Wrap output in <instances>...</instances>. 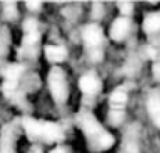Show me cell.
Instances as JSON below:
<instances>
[{"label": "cell", "instance_id": "cell-12", "mask_svg": "<svg viewBox=\"0 0 160 153\" xmlns=\"http://www.w3.org/2000/svg\"><path fill=\"white\" fill-rule=\"evenodd\" d=\"M144 30L147 33H154L160 30V12H154L145 17L144 20Z\"/></svg>", "mask_w": 160, "mask_h": 153}, {"label": "cell", "instance_id": "cell-4", "mask_svg": "<svg viewBox=\"0 0 160 153\" xmlns=\"http://www.w3.org/2000/svg\"><path fill=\"white\" fill-rule=\"evenodd\" d=\"M127 102V92L124 87H117L109 98V122L112 125H120L124 117V107Z\"/></svg>", "mask_w": 160, "mask_h": 153}, {"label": "cell", "instance_id": "cell-10", "mask_svg": "<svg viewBox=\"0 0 160 153\" xmlns=\"http://www.w3.org/2000/svg\"><path fill=\"white\" fill-rule=\"evenodd\" d=\"M45 57L51 63L63 62L66 57V50L62 45H47L45 47Z\"/></svg>", "mask_w": 160, "mask_h": 153}, {"label": "cell", "instance_id": "cell-3", "mask_svg": "<svg viewBox=\"0 0 160 153\" xmlns=\"http://www.w3.org/2000/svg\"><path fill=\"white\" fill-rule=\"evenodd\" d=\"M48 84L51 95L54 98L57 104H63L68 99V83H66V76L60 68H52L49 71L48 75Z\"/></svg>", "mask_w": 160, "mask_h": 153}, {"label": "cell", "instance_id": "cell-2", "mask_svg": "<svg viewBox=\"0 0 160 153\" xmlns=\"http://www.w3.org/2000/svg\"><path fill=\"white\" fill-rule=\"evenodd\" d=\"M22 126H24V131L27 132L28 138L33 140V141L43 140L47 143H58L63 140V131L57 123L38 122L35 119L24 117Z\"/></svg>", "mask_w": 160, "mask_h": 153}, {"label": "cell", "instance_id": "cell-17", "mask_svg": "<svg viewBox=\"0 0 160 153\" xmlns=\"http://www.w3.org/2000/svg\"><path fill=\"white\" fill-rule=\"evenodd\" d=\"M26 6L30 9V11H39L41 9V3H38V2H30V3H26Z\"/></svg>", "mask_w": 160, "mask_h": 153}, {"label": "cell", "instance_id": "cell-15", "mask_svg": "<svg viewBox=\"0 0 160 153\" xmlns=\"http://www.w3.org/2000/svg\"><path fill=\"white\" fill-rule=\"evenodd\" d=\"M118 8H120V12H121V14H126V15H129L133 9L132 3H129V2H126V3H118Z\"/></svg>", "mask_w": 160, "mask_h": 153}, {"label": "cell", "instance_id": "cell-18", "mask_svg": "<svg viewBox=\"0 0 160 153\" xmlns=\"http://www.w3.org/2000/svg\"><path fill=\"white\" fill-rule=\"evenodd\" d=\"M49 153H66V150H64L62 146H57L56 149H52V150H51Z\"/></svg>", "mask_w": 160, "mask_h": 153}, {"label": "cell", "instance_id": "cell-1", "mask_svg": "<svg viewBox=\"0 0 160 153\" xmlns=\"http://www.w3.org/2000/svg\"><path fill=\"white\" fill-rule=\"evenodd\" d=\"M77 123L88 140V146L94 150H106L114 144V137L99 125L96 117L88 111H81L77 116Z\"/></svg>", "mask_w": 160, "mask_h": 153}, {"label": "cell", "instance_id": "cell-16", "mask_svg": "<svg viewBox=\"0 0 160 153\" xmlns=\"http://www.w3.org/2000/svg\"><path fill=\"white\" fill-rule=\"evenodd\" d=\"M153 75H154V78H156L157 81H160V62L154 63V66H153Z\"/></svg>", "mask_w": 160, "mask_h": 153}, {"label": "cell", "instance_id": "cell-11", "mask_svg": "<svg viewBox=\"0 0 160 153\" xmlns=\"http://www.w3.org/2000/svg\"><path fill=\"white\" fill-rule=\"evenodd\" d=\"M24 72V66L22 65H18V63H14V65H9L3 75H5V83H9V84H17L18 80L21 78Z\"/></svg>", "mask_w": 160, "mask_h": 153}, {"label": "cell", "instance_id": "cell-8", "mask_svg": "<svg viewBox=\"0 0 160 153\" xmlns=\"http://www.w3.org/2000/svg\"><path fill=\"white\" fill-rule=\"evenodd\" d=\"M14 141V131L11 129V126H5L2 131V138H0V153H15Z\"/></svg>", "mask_w": 160, "mask_h": 153}, {"label": "cell", "instance_id": "cell-6", "mask_svg": "<svg viewBox=\"0 0 160 153\" xmlns=\"http://www.w3.org/2000/svg\"><path fill=\"white\" fill-rule=\"evenodd\" d=\"M129 32H130V21L127 20L126 17H120V18H117L112 23L109 35H111L112 41L120 42L129 35Z\"/></svg>", "mask_w": 160, "mask_h": 153}, {"label": "cell", "instance_id": "cell-5", "mask_svg": "<svg viewBox=\"0 0 160 153\" xmlns=\"http://www.w3.org/2000/svg\"><path fill=\"white\" fill-rule=\"evenodd\" d=\"M82 38H84V42L87 44V47L94 48V47H98L99 44L102 42L103 33H102V29L99 27L98 24H88L82 30Z\"/></svg>", "mask_w": 160, "mask_h": 153}, {"label": "cell", "instance_id": "cell-13", "mask_svg": "<svg viewBox=\"0 0 160 153\" xmlns=\"http://www.w3.org/2000/svg\"><path fill=\"white\" fill-rule=\"evenodd\" d=\"M22 29H24V35H28V33H38L39 30V26H38V21L36 20H26L24 21V26H22Z\"/></svg>", "mask_w": 160, "mask_h": 153}, {"label": "cell", "instance_id": "cell-9", "mask_svg": "<svg viewBox=\"0 0 160 153\" xmlns=\"http://www.w3.org/2000/svg\"><path fill=\"white\" fill-rule=\"evenodd\" d=\"M147 108H148V113L153 119V122L156 123V126L160 128V95L151 93L148 98V102H147Z\"/></svg>", "mask_w": 160, "mask_h": 153}, {"label": "cell", "instance_id": "cell-14", "mask_svg": "<svg viewBox=\"0 0 160 153\" xmlns=\"http://www.w3.org/2000/svg\"><path fill=\"white\" fill-rule=\"evenodd\" d=\"M39 39V32L38 33H28V35H24V45H33L35 42H38Z\"/></svg>", "mask_w": 160, "mask_h": 153}, {"label": "cell", "instance_id": "cell-7", "mask_svg": "<svg viewBox=\"0 0 160 153\" xmlns=\"http://www.w3.org/2000/svg\"><path fill=\"white\" fill-rule=\"evenodd\" d=\"M79 87L84 93L87 95H94L96 92L100 89V81L98 76H94L93 74H85L81 76L79 80Z\"/></svg>", "mask_w": 160, "mask_h": 153}]
</instances>
